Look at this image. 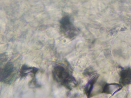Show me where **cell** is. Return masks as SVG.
I'll list each match as a JSON object with an SVG mask.
<instances>
[{"label":"cell","mask_w":131,"mask_h":98,"mask_svg":"<svg viewBox=\"0 0 131 98\" xmlns=\"http://www.w3.org/2000/svg\"><path fill=\"white\" fill-rule=\"evenodd\" d=\"M52 74L54 80L69 90L76 85L75 78L62 66L58 65L54 67Z\"/></svg>","instance_id":"6da1fadb"},{"label":"cell","mask_w":131,"mask_h":98,"mask_svg":"<svg viewBox=\"0 0 131 98\" xmlns=\"http://www.w3.org/2000/svg\"><path fill=\"white\" fill-rule=\"evenodd\" d=\"M14 71L13 64L8 62L0 70V80L2 82L8 81V78L11 77Z\"/></svg>","instance_id":"7a4b0ae2"},{"label":"cell","mask_w":131,"mask_h":98,"mask_svg":"<svg viewBox=\"0 0 131 98\" xmlns=\"http://www.w3.org/2000/svg\"><path fill=\"white\" fill-rule=\"evenodd\" d=\"M119 85L126 86L131 84V68H127L122 69L120 73Z\"/></svg>","instance_id":"3957f363"},{"label":"cell","mask_w":131,"mask_h":98,"mask_svg":"<svg viewBox=\"0 0 131 98\" xmlns=\"http://www.w3.org/2000/svg\"><path fill=\"white\" fill-rule=\"evenodd\" d=\"M99 76L97 75L90 80L85 85L84 89V92L88 98L91 97V95L94 84L97 81Z\"/></svg>","instance_id":"277c9868"},{"label":"cell","mask_w":131,"mask_h":98,"mask_svg":"<svg viewBox=\"0 0 131 98\" xmlns=\"http://www.w3.org/2000/svg\"><path fill=\"white\" fill-rule=\"evenodd\" d=\"M37 71V70L36 69L25 65L22 68L21 72V75L22 77H24L26 76L28 73L31 72L35 73Z\"/></svg>","instance_id":"5b68a950"},{"label":"cell","mask_w":131,"mask_h":98,"mask_svg":"<svg viewBox=\"0 0 131 98\" xmlns=\"http://www.w3.org/2000/svg\"><path fill=\"white\" fill-rule=\"evenodd\" d=\"M93 73V71L91 68L87 69L85 71L84 74L85 75H90Z\"/></svg>","instance_id":"8992f818"}]
</instances>
